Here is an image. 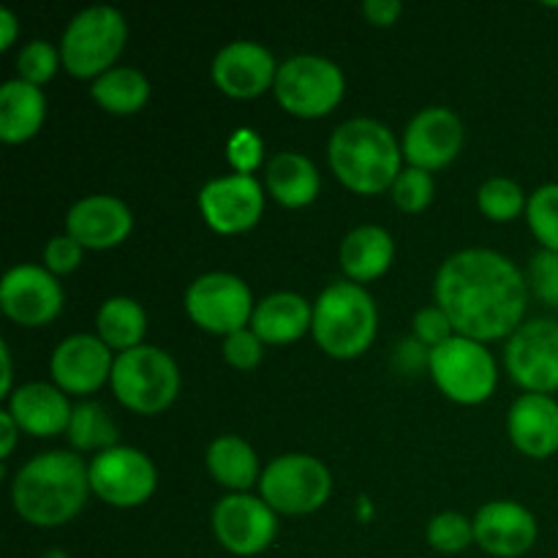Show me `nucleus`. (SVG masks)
<instances>
[{"label": "nucleus", "instance_id": "nucleus-1", "mask_svg": "<svg viewBox=\"0 0 558 558\" xmlns=\"http://www.w3.org/2000/svg\"><path fill=\"white\" fill-rule=\"evenodd\" d=\"M436 305L456 336L488 343L512 336L526 314V281L507 256L488 248L458 251L436 276Z\"/></svg>", "mask_w": 558, "mask_h": 558}, {"label": "nucleus", "instance_id": "nucleus-2", "mask_svg": "<svg viewBox=\"0 0 558 558\" xmlns=\"http://www.w3.org/2000/svg\"><path fill=\"white\" fill-rule=\"evenodd\" d=\"M90 494V469L74 452H44L27 461L11 485V501L22 521L54 529L74 521Z\"/></svg>", "mask_w": 558, "mask_h": 558}, {"label": "nucleus", "instance_id": "nucleus-3", "mask_svg": "<svg viewBox=\"0 0 558 558\" xmlns=\"http://www.w3.org/2000/svg\"><path fill=\"white\" fill-rule=\"evenodd\" d=\"M330 169L349 191L374 196L392 189L401 174L403 150L387 125L371 118H354L338 125L327 147Z\"/></svg>", "mask_w": 558, "mask_h": 558}, {"label": "nucleus", "instance_id": "nucleus-4", "mask_svg": "<svg viewBox=\"0 0 558 558\" xmlns=\"http://www.w3.org/2000/svg\"><path fill=\"white\" fill-rule=\"evenodd\" d=\"M379 327L376 303L360 283L336 281L314 303V332L319 349L330 357L352 360L368 352Z\"/></svg>", "mask_w": 558, "mask_h": 558}, {"label": "nucleus", "instance_id": "nucleus-5", "mask_svg": "<svg viewBox=\"0 0 558 558\" xmlns=\"http://www.w3.org/2000/svg\"><path fill=\"white\" fill-rule=\"evenodd\" d=\"M129 38L123 14L109 5H93L69 22L60 41V60L76 80H90L112 71Z\"/></svg>", "mask_w": 558, "mask_h": 558}, {"label": "nucleus", "instance_id": "nucleus-6", "mask_svg": "<svg viewBox=\"0 0 558 558\" xmlns=\"http://www.w3.org/2000/svg\"><path fill=\"white\" fill-rule=\"evenodd\" d=\"M112 392L136 414H161L180 392L178 363L158 347H136L112 365Z\"/></svg>", "mask_w": 558, "mask_h": 558}, {"label": "nucleus", "instance_id": "nucleus-7", "mask_svg": "<svg viewBox=\"0 0 558 558\" xmlns=\"http://www.w3.org/2000/svg\"><path fill=\"white\" fill-rule=\"evenodd\" d=\"M428 371L436 387L463 407L488 401L499 381L494 354L485 349V343L463 336H452L441 347L430 349Z\"/></svg>", "mask_w": 558, "mask_h": 558}, {"label": "nucleus", "instance_id": "nucleus-8", "mask_svg": "<svg viewBox=\"0 0 558 558\" xmlns=\"http://www.w3.org/2000/svg\"><path fill=\"white\" fill-rule=\"evenodd\" d=\"M347 80L343 71L332 60L319 58V54H298L287 63L278 65L276 93L278 104L294 118H325L341 104Z\"/></svg>", "mask_w": 558, "mask_h": 558}, {"label": "nucleus", "instance_id": "nucleus-9", "mask_svg": "<svg viewBox=\"0 0 558 558\" xmlns=\"http://www.w3.org/2000/svg\"><path fill=\"white\" fill-rule=\"evenodd\" d=\"M262 499L283 515H308L327 505L332 494V474L319 458L289 452L276 458L262 472Z\"/></svg>", "mask_w": 558, "mask_h": 558}, {"label": "nucleus", "instance_id": "nucleus-10", "mask_svg": "<svg viewBox=\"0 0 558 558\" xmlns=\"http://www.w3.org/2000/svg\"><path fill=\"white\" fill-rule=\"evenodd\" d=\"M254 298L243 278L232 272H207L185 292V311L191 322L213 336H232L245 330L254 316Z\"/></svg>", "mask_w": 558, "mask_h": 558}, {"label": "nucleus", "instance_id": "nucleus-11", "mask_svg": "<svg viewBox=\"0 0 558 558\" xmlns=\"http://www.w3.org/2000/svg\"><path fill=\"white\" fill-rule=\"evenodd\" d=\"M90 490L112 507H140L156 494L158 472L145 452L112 447L90 461Z\"/></svg>", "mask_w": 558, "mask_h": 558}, {"label": "nucleus", "instance_id": "nucleus-12", "mask_svg": "<svg viewBox=\"0 0 558 558\" xmlns=\"http://www.w3.org/2000/svg\"><path fill=\"white\" fill-rule=\"evenodd\" d=\"M507 371L526 392L558 390V322L534 319L512 332L505 352Z\"/></svg>", "mask_w": 558, "mask_h": 558}, {"label": "nucleus", "instance_id": "nucleus-13", "mask_svg": "<svg viewBox=\"0 0 558 558\" xmlns=\"http://www.w3.org/2000/svg\"><path fill=\"white\" fill-rule=\"evenodd\" d=\"M213 534L229 554L256 556L276 539V510L256 496L229 494L213 510Z\"/></svg>", "mask_w": 558, "mask_h": 558}, {"label": "nucleus", "instance_id": "nucleus-14", "mask_svg": "<svg viewBox=\"0 0 558 558\" xmlns=\"http://www.w3.org/2000/svg\"><path fill=\"white\" fill-rule=\"evenodd\" d=\"M0 308L16 325L44 327L63 311V287L47 267H11L0 283Z\"/></svg>", "mask_w": 558, "mask_h": 558}, {"label": "nucleus", "instance_id": "nucleus-15", "mask_svg": "<svg viewBox=\"0 0 558 558\" xmlns=\"http://www.w3.org/2000/svg\"><path fill=\"white\" fill-rule=\"evenodd\" d=\"M199 210L218 234H240L256 227L265 213V194L254 174H229L210 180L199 191Z\"/></svg>", "mask_w": 558, "mask_h": 558}, {"label": "nucleus", "instance_id": "nucleus-16", "mask_svg": "<svg viewBox=\"0 0 558 558\" xmlns=\"http://www.w3.org/2000/svg\"><path fill=\"white\" fill-rule=\"evenodd\" d=\"M463 147V123L458 114L447 107H428L414 114L412 123L403 134V158L414 169H434L447 167L458 158Z\"/></svg>", "mask_w": 558, "mask_h": 558}, {"label": "nucleus", "instance_id": "nucleus-17", "mask_svg": "<svg viewBox=\"0 0 558 558\" xmlns=\"http://www.w3.org/2000/svg\"><path fill=\"white\" fill-rule=\"evenodd\" d=\"M112 349L96 336H71L54 349L52 371L54 387L69 396H90L112 379Z\"/></svg>", "mask_w": 558, "mask_h": 558}, {"label": "nucleus", "instance_id": "nucleus-18", "mask_svg": "<svg viewBox=\"0 0 558 558\" xmlns=\"http://www.w3.org/2000/svg\"><path fill=\"white\" fill-rule=\"evenodd\" d=\"M210 76L229 98H256L276 85L278 63L262 44L232 41L216 54Z\"/></svg>", "mask_w": 558, "mask_h": 558}, {"label": "nucleus", "instance_id": "nucleus-19", "mask_svg": "<svg viewBox=\"0 0 558 558\" xmlns=\"http://www.w3.org/2000/svg\"><path fill=\"white\" fill-rule=\"evenodd\" d=\"M65 229L82 248L107 251L129 238L134 229V216L118 196L96 194L71 207L65 216Z\"/></svg>", "mask_w": 558, "mask_h": 558}, {"label": "nucleus", "instance_id": "nucleus-20", "mask_svg": "<svg viewBox=\"0 0 558 558\" xmlns=\"http://www.w3.org/2000/svg\"><path fill=\"white\" fill-rule=\"evenodd\" d=\"M474 543L496 558H518L537 543V521L515 501H490L474 518Z\"/></svg>", "mask_w": 558, "mask_h": 558}, {"label": "nucleus", "instance_id": "nucleus-21", "mask_svg": "<svg viewBox=\"0 0 558 558\" xmlns=\"http://www.w3.org/2000/svg\"><path fill=\"white\" fill-rule=\"evenodd\" d=\"M510 439L523 456L550 458L558 452V401L539 392H523L507 417Z\"/></svg>", "mask_w": 558, "mask_h": 558}, {"label": "nucleus", "instance_id": "nucleus-22", "mask_svg": "<svg viewBox=\"0 0 558 558\" xmlns=\"http://www.w3.org/2000/svg\"><path fill=\"white\" fill-rule=\"evenodd\" d=\"M9 414L16 420L22 434L49 439V436L69 430L74 409H71L69 398L60 387L31 381V385H22L20 390L11 392Z\"/></svg>", "mask_w": 558, "mask_h": 558}, {"label": "nucleus", "instance_id": "nucleus-23", "mask_svg": "<svg viewBox=\"0 0 558 558\" xmlns=\"http://www.w3.org/2000/svg\"><path fill=\"white\" fill-rule=\"evenodd\" d=\"M314 305L294 292H278L262 300L251 316V330L262 343H292L311 330Z\"/></svg>", "mask_w": 558, "mask_h": 558}, {"label": "nucleus", "instance_id": "nucleus-24", "mask_svg": "<svg viewBox=\"0 0 558 558\" xmlns=\"http://www.w3.org/2000/svg\"><path fill=\"white\" fill-rule=\"evenodd\" d=\"M47 118V98L41 87L22 80H9L0 87V140L22 145L38 134Z\"/></svg>", "mask_w": 558, "mask_h": 558}, {"label": "nucleus", "instance_id": "nucleus-25", "mask_svg": "<svg viewBox=\"0 0 558 558\" xmlns=\"http://www.w3.org/2000/svg\"><path fill=\"white\" fill-rule=\"evenodd\" d=\"M396 256V243L381 227H357L341 243V267L354 283L385 276Z\"/></svg>", "mask_w": 558, "mask_h": 558}, {"label": "nucleus", "instance_id": "nucleus-26", "mask_svg": "<svg viewBox=\"0 0 558 558\" xmlns=\"http://www.w3.org/2000/svg\"><path fill=\"white\" fill-rule=\"evenodd\" d=\"M267 191L278 205L298 210L311 205L319 196V172L314 163L300 153H278L265 172Z\"/></svg>", "mask_w": 558, "mask_h": 558}, {"label": "nucleus", "instance_id": "nucleus-27", "mask_svg": "<svg viewBox=\"0 0 558 558\" xmlns=\"http://www.w3.org/2000/svg\"><path fill=\"white\" fill-rule=\"evenodd\" d=\"M207 469L218 485L234 490V494H243L262 480L259 458H256L254 447L240 436H221L213 441L207 450Z\"/></svg>", "mask_w": 558, "mask_h": 558}, {"label": "nucleus", "instance_id": "nucleus-28", "mask_svg": "<svg viewBox=\"0 0 558 558\" xmlns=\"http://www.w3.org/2000/svg\"><path fill=\"white\" fill-rule=\"evenodd\" d=\"M90 96L104 112L136 114L150 98V82L142 71L131 69V65H118L93 80Z\"/></svg>", "mask_w": 558, "mask_h": 558}, {"label": "nucleus", "instance_id": "nucleus-29", "mask_svg": "<svg viewBox=\"0 0 558 558\" xmlns=\"http://www.w3.org/2000/svg\"><path fill=\"white\" fill-rule=\"evenodd\" d=\"M98 338L109 349H118L120 354L142 347V338L147 330V316L142 305L131 298H112L98 308L96 316Z\"/></svg>", "mask_w": 558, "mask_h": 558}, {"label": "nucleus", "instance_id": "nucleus-30", "mask_svg": "<svg viewBox=\"0 0 558 558\" xmlns=\"http://www.w3.org/2000/svg\"><path fill=\"white\" fill-rule=\"evenodd\" d=\"M65 434H69L71 445L82 452H104L118 447V425L109 420L101 403H80L71 414V425Z\"/></svg>", "mask_w": 558, "mask_h": 558}, {"label": "nucleus", "instance_id": "nucleus-31", "mask_svg": "<svg viewBox=\"0 0 558 558\" xmlns=\"http://www.w3.org/2000/svg\"><path fill=\"white\" fill-rule=\"evenodd\" d=\"M477 205H480V210H483L485 218L507 223V221H515V218L526 210L529 199L515 180L490 178L488 183L480 185Z\"/></svg>", "mask_w": 558, "mask_h": 558}, {"label": "nucleus", "instance_id": "nucleus-32", "mask_svg": "<svg viewBox=\"0 0 558 558\" xmlns=\"http://www.w3.org/2000/svg\"><path fill=\"white\" fill-rule=\"evenodd\" d=\"M526 218L543 251L558 254V183L543 185L529 196Z\"/></svg>", "mask_w": 558, "mask_h": 558}, {"label": "nucleus", "instance_id": "nucleus-33", "mask_svg": "<svg viewBox=\"0 0 558 558\" xmlns=\"http://www.w3.org/2000/svg\"><path fill=\"white\" fill-rule=\"evenodd\" d=\"M474 543V521L461 512H441L428 523V545L439 554H463Z\"/></svg>", "mask_w": 558, "mask_h": 558}, {"label": "nucleus", "instance_id": "nucleus-34", "mask_svg": "<svg viewBox=\"0 0 558 558\" xmlns=\"http://www.w3.org/2000/svg\"><path fill=\"white\" fill-rule=\"evenodd\" d=\"M392 202L401 207L403 213H423L425 207L434 202L436 194V183H434V174L425 172V169H403L398 174V180L392 183Z\"/></svg>", "mask_w": 558, "mask_h": 558}, {"label": "nucleus", "instance_id": "nucleus-35", "mask_svg": "<svg viewBox=\"0 0 558 558\" xmlns=\"http://www.w3.org/2000/svg\"><path fill=\"white\" fill-rule=\"evenodd\" d=\"M60 52L49 41H31L27 47H22V52L16 54V71H20L22 82H31V85L41 87L44 82H49L58 71Z\"/></svg>", "mask_w": 558, "mask_h": 558}, {"label": "nucleus", "instance_id": "nucleus-36", "mask_svg": "<svg viewBox=\"0 0 558 558\" xmlns=\"http://www.w3.org/2000/svg\"><path fill=\"white\" fill-rule=\"evenodd\" d=\"M529 283L543 303L558 308V254L554 251L534 254L529 265Z\"/></svg>", "mask_w": 558, "mask_h": 558}, {"label": "nucleus", "instance_id": "nucleus-37", "mask_svg": "<svg viewBox=\"0 0 558 558\" xmlns=\"http://www.w3.org/2000/svg\"><path fill=\"white\" fill-rule=\"evenodd\" d=\"M262 347H265L262 338L251 327H245V330H238L223 338V357H227L232 368L254 371L262 363Z\"/></svg>", "mask_w": 558, "mask_h": 558}, {"label": "nucleus", "instance_id": "nucleus-38", "mask_svg": "<svg viewBox=\"0 0 558 558\" xmlns=\"http://www.w3.org/2000/svg\"><path fill=\"white\" fill-rule=\"evenodd\" d=\"M414 336L425 349H436L456 336V327H452L450 316L439 305H430V308H423L414 316Z\"/></svg>", "mask_w": 558, "mask_h": 558}, {"label": "nucleus", "instance_id": "nucleus-39", "mask_svg": "<svg viewBox=\"0 0 558 558\" xmlns=\"http://www.w3.org/2000/svg\"><path fill=\"white\" fill-rule=\"evenodd\" d=\"M82 254H85V248L71 234H58L44 248V267L52 276H65V272H74L80 267Z\"/></svg>", "mask_w": 558, "mask_h": 558}, {"label": "nucleus", "instance_id": "nucleus-40", "mask_svg": "<svg viewBox=\"0 0 558 558\" xmlns=\"http://www.w3.org/2000/svg\"><path fill=\"white\" fill-rule=\"evenodd\" d=\"M227 153L234 174H254V169L262 163V140L251 129H240L229 140Z\"/></svg>", "mask_w": 558, "mask_h": 558}, {"label": "nucleus", "instance_id": "nucleus-41", "mask_svg": "<svg viewBox=\"0 0 558 558\" xmlns=\"http://www.w3.org/2000/svg\"><path fill=\"white\" fill-rule=\"evenodd\" d=\"M401 14H403L401 0H365L363 3V16L376 27L396 25Z\"/></svg>", "mask_w": 558, "mask_h": 558}, {"label": "nucleus", "instance_id": "nucleus-42", "mask_svg": "<svg viewBox=\"0 0 558 558\" xmlns=\"http://www.w3.org/2000/svg\"><path fill=\"white\" fill-rule=\"evenodd\" d=\"M0 428H3V436H0V456L9 458L16 447V436H20V425H16V420L11 417L9 409L0 412Z\"/></svg>", "mask_w": 558, "mask_h": 558}, {"label": "nucleus", "instance_id": "nucleus-43", "mask_svg": "<svg viewBox=\"0 0 558 558\" xmlns=\"http://www.w3.org/2000/svg\"><path fill=\"white\" fill-rule=\"evenodd\" d=\"M0 27H3V38H0V49H9L16 38V16L9 9L0 11Z\"/></svg>", "mask_w": 558, "mask_h": 558}, {"label": "nucleus", "instance_id": "nucleus-44", "mask_svg": "<svg viewBox=\"0 0 558 558\" xmlns=\"http://www.w3.org/2000/svg\"><path fill=\"white\" fill-rule=\"evenodd\" d=\"M0 360H3V381H0V396H11V381H14V365H11V352L5 343H0Z\"/></svg>", "mask_w": 558, "mask_h": 558}, {"label": "nucleus", "instance_id": "nucleus-45", "mask_svg": "<svg viewBox=\"0 0 558 558\" xmlns=\"http://www.w3.org/2000/svg\"><path fill=\"white\" fill-rule=\"evenodd\" d=\"M41 558H69V556H65L63 550H47Z\"/></svg>", "mask_w": 558, "mask_h": 558}]
</instances>
